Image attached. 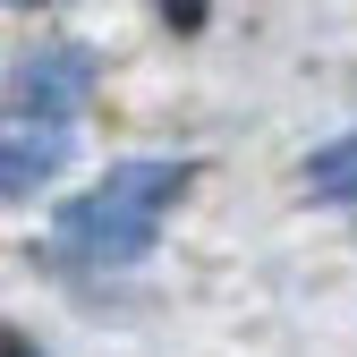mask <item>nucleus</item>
Instances as JSON below:
<instances>
[{
    "mask_svg": "<svg viewBox=\"0 0 357 357\" xmlns=\"http://www.w3.org/2000/svg\"><path fill=\"white\" fill-rule=\"evenodd\" d=\"M60 170H68V128H52V119H9V153H0V188H9V204H26L34 188H52Z\"/></svg>",
    "mask_w": 357,
    "mask_h": 357,
    "instance_id": "obj_3",
    "label": "nucleus"
},
{
    "mask_svg": "<svg viewBox=\"0 0 357 357\" xmlns=\"http://www.w3.org/2000/svg\"><path fill=\"white\" fill-rule=\"evenodd\" d=\"M306 188H315L324 204H357V128L306 153Z\"/></svg>",
    "mask_w": 357,
    "mask_h": 357,
    "instance_id": "obj_4",
    "label": "nucleus"
},
{
    "mask_svg": "<svg viewBox=\"0 0 357 357\" xmlns=\"http://www.w3.org/2000/svg\"><path fill=\"white\" fill-rule=\"evenodd\" d=\"M85 94H94V52H85V43H43V52H26L17 77H9V119L68 128L85 111Z\"/></svg>",
    "mask_w": 357,
    "mask_h": 357,
    "instance_id": "obj_2",
    "label": "nucleus"
},
{
    "mask_svg": "<svg viewBox=\"0 0 357 357\" xmlns=\"http://www.w3.org/2000/svg\"><path fill=\"white\" fill-rule=\"evenodd\" d=\"M9 9H43V0H9Z\"/></svg>",
    "mask_w": 357,
    "mask_h": 357,
    "instance_id": "obj_7",
    "label": "nucleus"
},
{
    "mask_svg": "<svg viewBox=\"0 0 357 357\" xmlns=\"http://www.w3.org/2000/svg\"><path fill=\"white\" fill-rule=\"evenodd\" d=\"M188 188V162H119L102 188L60 204V247L77 264H137L162 238V213Z\"/></svg>",
    "mask_w": 357,
    "mask_h": 357,
    "instance_id": "obj_1",
    "label": "nucleus"
},
{
    "mask_svg": "<svg viewBox=\"0 0 357 357\" xmlns=\"http://www.w3.org/2000/svg\"><path fill=\"white\" fill-rule=\"evenodd\" d=\"M9 357H34V340H26V332H9Z\"/></svg>",
    "mask_w": 357,
    "mask_h": 357,
    "instance_id": "obj_6",
    "label": "nucleus"
},
{
    "mask_svg": "<svg viewBox=\"0 0 357 357\" xmlns=\"http://www.w3.org/2000/svg\"><path fill=\"white\" fill-rule=\"evenodd\" d=\"M204 17H213V0H162V26L170 34H196Z\"/></svg>",
    "mask_w": 357,
    "mask_h": 357,
    "instance_id": "obj_5",
    "label": "nucleus"
}]
</instances>
